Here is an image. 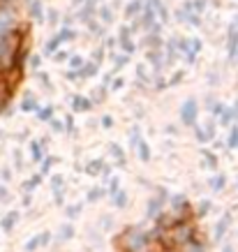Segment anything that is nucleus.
I'll return each instance as SVG.
<instances>
[{
	"mask_svg": "<svg viewBox=\"0 0 238 252\" xmlns=\"http://www.w3.org/2000/svg\"><path fill=\"white\" fill-rule=\"evenodd\" d=\"M77 213H79V206H72V208H69V215H72V218H74Z\"/></svg>",
	"mask_w": 238,
	"mask_h": 252,
	"instance_id": "nucleus-21",
	"label": "nucleus"
},
{
	"mask_svg": "<svg viewBox=\"0 0 238 252\" xmlns=\"http://www.w3.org/2000/svg\"><path fill=\"white\" fill-rule=\"evenodd\" d=\"M14 222H16V213H9V215H5V218H2V222H0V224H2V229H5V231H12Z\"/></svg>",
	"mask_w": 238,
	"mask_h": 252,
	"instance_id": "nucleus-4",
	"label": "nucleus"
},
{
	"mask_svg": "<svg viewBox=\"0 0 238 252\" xmlns=\"http://www.w3.org/2000/svg\"><path fill=\"white\" fill-rule=\"evenodd\" d=\"M60 183H62V178H60V176H56V178H54V188H60Z\"/></svg>",
	"mask_w": 238,
	"mask_h": 252,
	"instance_id": "nucleus-20",
	"label": "nucleus"
},
{
	"mask_svg": "<svg viewBox=\"0 0 238 252\" xmlns=\"http://www.w3.org/2000/svg\"><path fill=\"white\" fill-rule=\"evenodd\" d=\"M32 107H35V99H26V102H23V109H26V111L32 109Z\"/></svg>",
	"mask_w": 238,
	"mask_h": 252,
	"instance_id": "nucleus-13",
	"label": "nucleus"
},
{
	"mask_svg": "<svg viewBox=\"0 0 238 252\" xmlns=\"http://www.w3.org/2000/svg\"><path fill=\"white\" fill-rule=\"evenodd\" d=\"M39 118H42V121H46V118H51V109H44V111H42V116H39Z\"/></svg>",
	"mask_w": 238,
	"mask_h": 252,
	"instance_id": "nucleus-16",
	"label": "nucleus"
},
{
	"mask_svg": "<svg viewBox=\"0 0 238 252\" xmlns=\"http://www.w3.org/2000/svg\"><path fill=\"white\" fill-rule=\"evenodd\" d=\"M224 231H227V218H224L220 224H217V231H215V241H220V238L224 236Z\"/></svg>",
	"mask_w": 238,
	"mask_h": 252,
	"instance_id": "nucleus-6",
	"label": "nucleus"
},
{
	"mask_svg": "<svg viewBox=\"0 0 238 252\" xmlns=\"http://www.w3.org/2000/svg\"><path fill=\"white\" fill-rule=\"evenodd\" d=\"M139 158H141V160H148V158H150V155H148V146L146 144L139 146Z\"/></svg>",
	"mask_w": 238,
	"mask_h": 252,
	"instance_id": "nucleus-7",
	"label": "nucleus"
},
{
	"mask_svg": "<svg viewBox=\"0 0 238 252\" xmlns=\"http://www.w3.org/2000/svg\"><path fill=\"white\" fill-rule=\"evenodd\" d=\"M208 208H210V201H204V204L199 206V215H206V213H208Z\"/></svg>",
	"mask_w": 238,
	"mask_h": 252,
	"instance_id": "nucleus-10",
	"label": "nucleus"
},
{
	"mask_svg": "<svg viewBox=\"0 0 238 252\" xmlns=\"http://www.w3.org/2000/svg\"><path fill=\"white\" fill-rule=\"evenodd\" d=\"M72 234H74V229H72V227H65V229H62V236H65V238L72 236Z\"/></svg>",
	"mask_w": 238,
	"mask_h": 252,
	"instance_id": "nucleus-17",
	"label": "nucleus"
},
{
	"mask_svg": "<svg viewBox=\"0 0 238 252\" xmlns=\"http://www.w3.org/2000/svg\"><path fill=\"white\" fill-rule=\"evenodd\" d=\"M12 28H14V16L9 14L7 9H0V39L9 37Z\"/></svg>",
	"mask_w": 238,
	"mask_h": 252,
	"instance_id": "nucleus-1",
	"label": "nucleus"
},
{
	"mask_svg": "<svg viewBox=\"0 0 238 252\" xmlns=\"http://www.w3.org/2000/svg\"><path fill=\"white\" fill-rule=\"evenodd\" d=\"M32 16H39V2H32Z\"/></svg>",
	"mask_w": 238,
	"mask_h": 252,
	"instance_id": "nucleus-18",
	"label": "nucleus"
},
{
	"mask_svg": "<svg viewBox=\"0 0 238 252\" xmlns=\"http://www.w3.org/2000/svg\"><path fill=\"white\" fill-rule=\"evenodd\" d=\"M39 243H42V241H39V236L30 238V241L26 243V252H32V250H37V248H39Z\"/></svg>",
	"mask_w": 238,
	"mask_h": 252,
	"instance_id": "nucleus-5",
	"label": "nucleus"
},
{
	"mask_svg": "<svg viewBox=\"0 0 238 252\" xmlns=\"http://www.w3.org/2000/svg\"><path fill=\"white\" fill-rule=\"evenodd\" d=\"M7 199H9L7 188H2V185H0V201H7Z\"/></svg>",
	"mask_w": 238,
	"mask_h": 252,
	"instance_id": "nucleus-11",
	"label": "nucleus"
},
{
	"mask_svg": "<svg viewBox=\"0 0 238 252\" xmlns=\"http://www.w3.org/2000/svg\"><path fill=\"white\" fill-rule=\"evenodd\" d=\"M229 144H231V146H236V144H238V132H236V130L231 132V139H229Z\"/></svg>",
	"mask_w": 238,
	"mask_h": 252,
	"instance_id": "nucleus-14",
	"label": "nucleus"
},
{
	"mask_svg": "<svg viewBox=\"0 0 238 252\" xmlns=\"http://www.w3.org/2000/svg\"><path fill=\"white\" fill-rule=\"evenodd\" d=\"M111 151H114V155H116V158H123V153H120V148H118V146H116V144H111Z\"/></svg>",
	"mask_w": 238,
	"mask_h": 252,
	"instance_id": "nucleus-15",
	"label": "nucleus"
},
{
	"mask_svg": "<svg viewBox=\"0 0 238 252\" xmlns=\"http://www.w3.org/2000/svg\"><path fill=\"white\" fill-rule=\"evenodd\" d=\"M56 46H58V39H54V42H51V44H46V51H54Z\"/></svg>",
	"mask_w": 238,
	"mask_h": 252,
	"instance_id": "nucleus-19",
	"label": "nucleus"
},
{
	"mask_svg": "<svg viewBox=\"0 0 238 252\" xmlns=\"http://www.w3.org/2000/svg\"><path fill=\"white\" fill-rule=\"evenodd\" d=\"M194 116H197V102H194V99H190V102H185V107H183V121L185 123H192Z\"/></svg>",
	"mask_w": 238,
	"mask_h": 252,
	"instance_id": "nucleus-3",
	"label": "nucleus"
},
{
	"mask_svg": "<svg viewBox=\"0 0 238 252\" xmlns=\"http://www.w3.org/2000/svg\"><path fill=\"white\" fill-rule=\"evenodd\" d=\"M210 185H213V190H220V188L224 185V178H222V176H217V178H215V181H213Z\"/></svg>",
	"mask_w": 238,
	"mask_h": 252,
	"instance_id": "nucleus-8",
	"label": "nucleus"
},
{
	"mask_svg": "<svg viewBox=\"0 0 238 252\" xmlns=\"http://www.w3.org/2000/svg\"><path fill=\"white\" fill-rule=\"evenodd\" d=\"M116 201H118V206H125V201H127L125 192H123V194H118V197H116Z\"/></svg>",
	"mask_w": 238,
	"mask_h": 252,
	"instance_id": "nucleus-12",
	"label": "nucleus"
},
{
	"mask_svg": "<svg viewBox=\"0 0 238 252\" xmlns=\"http://www.w3.org/2000/svg\"><path fill=\"white\" fill-rule=\"evenodd\" d=\"M100 167H102L100 162H90V164H88V171H90V174H100V171H97Z\"/></svg>",
	"mask_w": 238,
	"mask_h": 252,
	"instance_id": "nucleus-9",
	"label": "nucleus"
},
{
	"mask_svg": "<svg viewBox=\"0 0 238 252\" xmlns=\"http://www.w3.org/2000/svg\"><path fill=\"white\" fill-rule=\"evenodd\" d=\"M174 238H176V245H187L190 243V238H192V229H190V224H180L176 229H174Z\"/></svg>",
	"mask_w": 238,
	"mask_h": 252,
	"instance_id": "nucleus-2",
	"label": "nucleus"
}]
</instances>
